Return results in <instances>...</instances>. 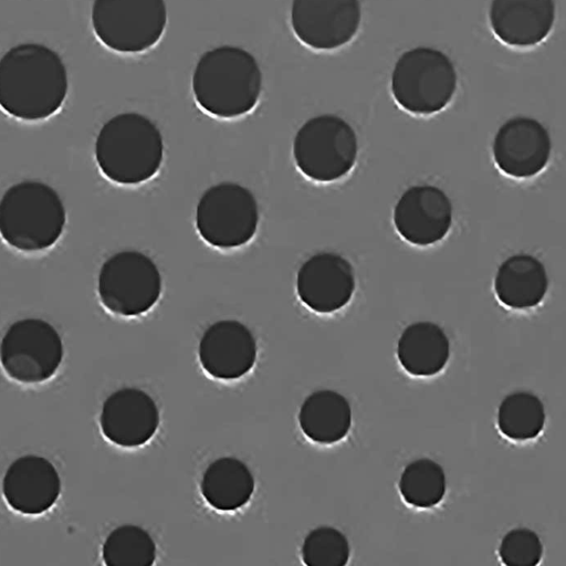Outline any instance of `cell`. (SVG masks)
<instances>
[{"mask_svg":"<svg viewBox=\"0 0 566 566\" xmlns=\"http://www.w3.org/2000/svg\"><path fill=\"white\" fill-rule=\"evenodd\" d=\"M69 93L66 66L56 51L41 43H20L0 59V108L24 122L56 114Z\"/></svg>","mask_w":566,"mask_h":566,"instance_id":"6da1fadb","label":"cell"},{"mask_svg":"<svg viewBox=\"0 0 566 566\" xmlns=\"http://www.w3.org/2000/svg\"><path fill=\"white\" fill-rule=\"evenodd\" d=\"M261 67L240 46L220 45L201 54L192 73V93L206 113L224 119L255 108L262 93Z\"/></svg>","mask_w":566,"mask_h":566,"instance_id":"7a4b0ae2","label":"cell"},{"mask_svg":"<svg viewBox=\"0 0 566 566\" xmlns=\"http://www.w3.org/2000/svg\"><path fill=\"white\" fill-rule=\"evenodd\" d=\"M164 138L147 116L120 113L101 127L94 155L101 172L111 181L136 186L150 180L164 160Z\"/></svg>","mask_w":566,"mask_h":566,"instance_id":"3957f363","label":"cell"},{"mask_svg":"<svg viewBox=\"0 0 566 566\" xmlns=\"http://www.w3.org/2000/svg\"><path fill=\"white\" fill-rule=\"evenodd\" d=\"M65 224L64 203L48 184L23 180L9 187L0 199V237L18 251L32 253L52 248Z\"/></svg>","mask_w":566,"mask_h":566,"instance_id":"277c9868","label":"cell"},{"mask_svg":"<svg viewBox=\"0 0 566 566\" xmlns=\"http://www.w3.org/2000/svg\"><path fill=\"white\" fill-rule=\"evenodd\" d=\"M458 87L451 59L430 46L403 52L395 63L390 90L396 103L415 115H432L444 109Z\"/></svg>","mask_w":566,"mask_h":566,"instance_id":"5b68a950","label":"cell"},{"mask_svg":"<svg viewBox=\"0 0 566 566\" xmlns=\"http://www.w3.org/2000/svg\"><path fill=\"white\" fill-rule=\"evenodd\" d=\"M292 154L297 169L317 182L347 176L358 157V138L353 126L334 114L307 119L296 132Z\"/></svg>","mask_w":566,"mask_h":566,"instance_id":"8992f818","label":"cell"},{"mask_svg":"<svg viewBox=\"0 0 566 566\" xmlns=\"http://www.w3.org/2000/svg\"><path fill=\"white\" fill-rule=\"evenodd\" d=\"M165 0H94L93 31L107 49L123 54L150 50L167 25Z\"/></svg>","mask_w":566,"mask_h":566,"instance_id":"52a82bcc","label":"cell"},{"mask_svg":"<svg viewBox=\"0 0 566 566\" xmlns=\"http://www.w3.org/2000/svg\"><path fill=\"white\" fill-rule=\"evenodd\" d=\"M161 292L163 277L157 264L140 251L116 252L99 269L98 298L115 315H143L156 305Z\"/></svg>","mask_w":566,"mask_h":566,"instance_id":"ba28073f","label":"cell"},{"mask_svg":"<svg viewBox=\"0 0 566 566\" xmlns=\"http://www.w3.org/2000/svg\"><path fill=\"white\" fill-rule=\"evenodd\" d=\"M260 221L259 205L247 187L220 182L209 187L196 208V228L209 245L227 250L248 244Z\"/></svg>","mask_w":566,"mask_h":566,"instance_id":"9c48e42d","label":"cell"},{"mask_svg":"<svg viewBox=\"0 0 566 566\" xmlns=\"http://www.w3.org/2000/svg\"><path fill=\"white\" fill-rule=\"evenodd\" d=\"M64 357L61 335L41 318H22L12 323L0 342V365L12 380L36 385L51 379Z\"/></svg>","mask_w":566,"mask_h":566,"instance_id":"30bf717a","label":"cell"},{"mask_svg":"<svg viewBox=\"0 0 566 566\" xmlns=\"http://www.w3.org/2000/svg\"><path fill=\"white\" fill-rule=\"evenodd\" d=\"M360 22V0H292V30L304 45L316 51L348 44Z\"/></svg>","mask_w":566,"mask_h":566,"instance_id":"8fae6325","label":"cell"},{"mask_svg":"<svg viewBox=\"0 0 566 566\" xmlns=\"http://www.w3.org/2000/svg\"><path fill=\"white\" fill-rule=\"evenodd\" d=\"M492 155L497 168L505 175L525 179L542 172L552 155L548 129L537 119L514 116L496 130Z\"/></svg>","mask_w":566,"mask_h":566,"instance_id":"7c38bea8","label":"cell"},{"mask_svg":"<svg viewBox=\"0 0 566 566\" xmlns=\"http://www.w3.org/2000/svg\"><path fill=\"white\" fill-rule=\"evenodd\" d=\"M392 221L405 241L417 247L432 245L444 239L451 229L452 202L437 186H410L397 200Z\"/></svg>","mask_w":566,"mask_h":566,"instance_id":"4fadbf2b","label":"cell"},{"mask_svg":"<svg viewBox=\"0 0 566 566\" xmlns=\"http://www.w3.org/2000/svg\"><path fill=\"white\" fill-rule=\"evenodd\" d=\"M356 289V274L348 259L323 251L302 263L296 274V293L301 302L319 314L345 307Z\"/></svg>","mask_w":566,"mask_h":566,"instance_id":"5bb4252c","label":"cell"},{"mask_svg":"<svg viewBox=\"0 0 566 566\" xmlns=\"http://www.w3.org/2000/svg\"><path fill=\"white\" fill-rule=\"evenodd\" d=\"M258 344L252 331L237 319H220L202 334L198 357L203 370L220 380H235L254 366Z\"/></svg>","mask_w":566,"mask_h":566,"instance_id":"9a60e30c","label":"cell"},{"mask_svg":"<svg viewBox=\"0 0 566 566\" xmlns=\"http://www.w3.org/2000/svg\"><path fill=\"white\" fill-rule=\"evenodd\" d=\"M160 422L157 403L146 391L125 387L112 392L103 402L99 427L113 444L136 448L147 443Z\"/></svg>","mask_w":566,"mask_h":566,"instance_id":"2e32d148","label":"cell"},{"mask_svg":"<svg viewBox=\"0 0 566 566\" xmlns=\"http://www.w3.org/2000/svg\"><path fill=\"white\" fill-rule=\"evenodd\" d=\"M1 489L13 511L23 515H41L57 502L62 482L56 468L46 458L25 454L8 467Z\"/></svg>","mask_w":566,"mask_h":566,"instance_id":"e0dca14e","label":"cell"},{"mask_svg":"<svg viewBox=\"0 0 566 566\" xmlns=\"http://www.w3.org/2000/svg\"><path fill=\"white\" fill-rule=\"evenodd\" d=\"M554 0H492L490 25L504 44L525 49L542 43L553 30Z\"/></svg>","mask_w":566,"mask_h":566,"instance_id":"ac0fdd59","label":"cell"},{"mask_svg":"<svg viewBox=\"0 0 566 566\" xmlns=\"http://www.w3.org/2000/svg\"><path fill=\"white\" fill-rule=\"evenodd\" d=\"M548 285L545 265L528 253L512 254L502 261L493 282L497 300L513 310H527L541 304Z\"/></svg>","mask_w":566,"mask_h":566,"instance_id":"d6986e66","label":"cell"},{"mask_svg":"<svg viewBox=\"0 0 566 566\" xmlns=\"http://www.w3.org/2000/svg\"><path fill=\"white\" fill-rule=\"evenodd\" d=\"M450 353V339L444 329L430 321H418L406 326L396 347L400 366L416 377H431L441 373Z\"/></svg>","mask_w":566,"mask_h":566,"instance_id":"ffe728a7","label":"cell"},{"mask_svg":"<svg viewBox=\"0 0 566 566\" xmlns=\"http://www.w3.org/2000/svg\"><path fill=\"white\" fill-rule=\"evenodd\" d=\"M352 423L353 411L348 399L332 389L313 391L300 407V428L315 443L339 442L348 434Z\"/></svg>","mask_w":566,"mask_h":566,"instance_id":"44dd1931","label":"cell"},{"mask_svg":"<svg viewBox=\"0 0 566 566\" xmlns=\"http://www.w3.org/2000/svg\"><path fill=\"white\" fill-rule=\"evenodd\" d=\"M255 489L250 468L234 457H221L205 470L200 492L206 502L222 512H232L248 504Z\"/></svg>","mask_w":566,"mask_h":566,"instance_id":"7402d4cb","label":"cell"},{"mask_svg":"<svg viewBox=\"0 0 566 566\" xmlns=\"http://www.w3.org/2000/svg\"><path fill=\"white\" fill-rule=\"evenodd\" d=\"M546 422V411L541 398L527 390L506 395L499 405L496 423L500 432L514 441L537 438Z\"/></svg>","mask_w":566,"mask_h":566,"instance_id":"603a6c76","label":"cell"},{"mask_svg":"<svg viewBox=\"0 0 566 566\" xmlns=\"http://www.w3.org/2000/svg\"><path fill=\"white\" fill-rule=\"evenodd\" d=\"M398 489L407 504L418 509L433 507L447 492L444 470L430 458L412 460L403 468Z\"/></svg>","mask_w":566,"mask_h":566,"instance_id":"cb8c5ba5","label":"cell"},{"mask_svg":"<svg viewBox=\"0 0 566 566\" xmlns=\"http://www.w3.org/2000/svg\"><path fill=\"white\" fill-rule=\"evenodd\" d=\"M156 556L157 547L151 535L134 524L114 528L102 546V558L107 566H151Z\"/></svg>","mask_w":566,"mask_h":566,"instance_id":"d4e9b609","label":"cell"},{"mask_svg":"<svg viewBox=\"0 0 566 566\" xmlns=\"http://www.w3.org/2000/svg\"><path fill=\"white\" fill-rule=\"evenodd\" d=\"M301 557L307 566H345L350 557V545L342 531L321 525L304 537Z\"/></svg>","mask_w":566,"mask_h":566,"instance_id":"484cf974","label":"cell"},{"mask_svg":"<svg viewBox=\"0 0 566 566\" xmlns=\"http://www.w3.org/2000/svg\"><path fill=\"white\" fill-rule=\"evenodd\" d=\"M497 553L506 566H535L542 559L543 544L535 531L515 527L503 535Z\"/></svg>","mask_w":566,"mask_h":566,"instance_id":"4316f807","label":"cell"}]
</instances>
